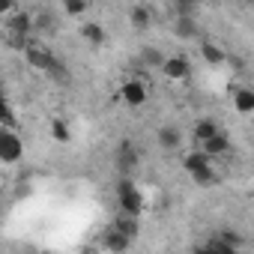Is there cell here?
Segmentation results:
<instances>
[{
    "label": "cell",
    "mask_w": 254,
    "mask_h": 254,
    "mask_svg": "<svg viewBox=\"0 0 254 254\" xmlns=\"http://www.w3.org/2000/svg\"><path fill=\"white\" fill-rule=\"evenodd\" d=\"M24 156V144L15 132V126H0V162L15 165Z\"/></svg>",
    "instance_id": "obj_1"
},
{
    "label": "cell",
    "mask_w": 254,
    "mask_h": 254,
    "mask_svg": "<svg viewBox=\"0 0 254 254\" xmlns=\"http://www.w3.org/2000/svg\"><path fill=\"white\" fill-rule=\"evenodd\" d=\"M117 200H120V209H123V212L138 215V212L144 209V197H141L138 186H135L129 177H123V180L117 183Z\"/></svg>",
    "instance_id": "obj_2"
},
{
    "label": "cell",
    "mask_w": 254,
    "mask_h": 254,
    "mask_svg": "<svg viewBox=\"0 0 254 254\" xmlns=\"http://www.w3.org/2000/svg\"><path fill=\"white\" fill-rule=\"evenodd\" d=\"M24 54H27V63H30L33 69H39V72H48V69L54 66V60H57V57H54L42 42H36V39H30V42H27Z\"/></svg>",
    "instance_id": "obj_3"
},
{
    "label": "cell",
    "mask_w": 254,
    "mask_h": 254,
    "mask_svg": "<svg viewBox=\"0 0 254 254\" xmlns=\"http://www.w3.org/2000/svg\"><path fill=\"white\" fill-rule=\"evenodd\" d=\"M120 96L129 108H141L147 102V87H144V81H126L120 87Z\"/></svg>",
    "instance_id": "obj_4"
},
{
    "label": "cell",
    "mask_w": 254,
    "mask_h": 254,
    "mask_svg": "<svg viewBox=\"0 0 254 254\" xmlns=\"http://www.w3.org/2000/svg\"><path fill=\"white\" fill-rule=\"evenodd\" d=\"M189 60L186 57H165L162 60V72H165V78L168 81H186L189 78Z\"/></svg>",
    "instance_id": "obj_5"
},
{
    "label": "cell",
    "mask_w": 254,
    "mask_h": 254,
    "mask_svg": "<svg viewBox=\"0 0 254 254\" xmlns=\"http://www.w3.org/2000/svg\"><path fill=\"white\" fill-rule=\"evenodd\" d=\"M200 150H203L209 159L224 156V153H230V138H227L224 132H215V135H209L206 141H200Z\"/></svg>",
    "instance_id": "obj_6"
},
{
    "label": "cell",
    "mask_w": 254,
    "mask_h": 254,
    "mask_svg": "<svg viewBox=\"0 0 254 254\" xmlns=\"http://www.w3.org/2000/svg\"><path fill=\"white\" fill-rule=\"evenodd\" d=\"M6 27H9V33H27V36H30V30H33V15L15 9V12H9Z\"/></svg>",
    "instance_id": "obj_7"
},
{
    "label": "cell",
    "mask_w": 254,
    "mask_h": 254,
    "mask_svg": "<svg viewBox=\"0 0 254 254\" xmlns=\"http://www.w3.org/2000/svg\"><path fill=\"white\" fill-rule=\"evenodd\" d=\"M135 165H138V153L132 150V144H123L120 153H117V168H120L123 174H132Z\"/></svg>",
    "instance_id": "obj_8"
},
{
    "label": "cell",
    "mask_w": 254,
    "mask_h": 254,
    "mask_svg": "<svg viewBox=\"0 0 254 254\" xmlns=\"http://www.w3.org/2000/svg\"><path fill=\"white\" fill-rule=\"evenodd\" d=\"M102 245H105V248H111V251H126V248H129V245H132V239H129V236H126V233H120L117 227H111V230L105 233V239H102Z\"/></svg>",
    "instance_id": "obj_9"
},
{
    "label": "cell",
    "mask_w": 254,
    "mask_h": 254,
    "mask_svg": "<svg viewBox=\"0 0 254 254\" xmlns=\"http://www.w3.org/2000/svg\"><path fill=\"white\" fill-rule=\"evenodd\" d=\"M159 144L165 150H177L183 144V132L177 129V126H165V129H159Z\"/></svg>",
    "instance_id": "obj_10"
},
{
    "label": "cell",
    "mask_w": 254,
    "mask_h": 254,
    "mask_svg": "<svg viewBox=\"0 0 254 254\" xmlns=\"http://www.w3.org/2000/svg\"><path fill=\"white\" fill-rule=\"evenodd\" d=\"M233 108H236L239 114H251V111H254V93H251L248 87H239V90L233 93Z\"/></svg>",
    "instance_id": "obj_11"
},
{
    "label": "cell",
    "mask_w": 254,
    "mask_h": 254,
    "mask_svg": "<svg viewBox=\"0 0 254 254\" xmlns=\"http://www.w3.org/2000/svg\"><path fill=\"white\" fill-rule=\"evenodd\" d=\"M120 233H126L129 239H135L138 236V215H132V212H123L120 218H117V224H114Z\"/></svg>",
    "instance_id": "obj_12"
},
{
    "label": "cell",
    "mask_w": 254,
    "mask_h": 254,
    "mask_svg": "<svg viewBox=\"0 0 254 254\" xmlns=\"http://www.w3.org/2000/svg\"><path fill=\"white\" fill-rule=\"evenodd\" d=\"M209 162H212V159H209L203 150H191V153H186V156H183V168H186L189 174H191V171H197V168H203V165H209Z\"/></svg>",
    "instance_id": "obj_13"
},
{
    "label": "cell",
    "mask_w": 254,
    "mask_h": 254,
    "mask_svg": "<svg viewBox=\"0 0 254 254\" xmlns=\"http://www.w3.org/2000/svg\"><path fill=\"white\" fill-rule=\"evenodd\" d=\"M200 54H203V60L212 63V66L224 63V51H221L218 45H212V42H203V45H200Z\"/></svg>",
    "instance_id": "obj_14"
},
{
    "label": "cell",
    "mask_w": 254,
    "mask_h": 254,
    "mask_svg": "<svg viewBox=\"0 0 254 254\" xmlns=\"http://www.w3.org/2000/svg\"><path fill=\"white\" fill-rule=\"evenodd\" d=\"M191 180L197 183V186H215V171H212V165H203V168H197V171H191Z\"/></svg>",
    "instance_id": "obj_15"
},
{
    "label": "cell",
    "mask_w": 254,
    "mask_h": 254,
    "mask_svg": "<svg viewBox=\"0 0 254 254\" xmlns=\"http://www.w3.org/2000/svg\"><path fill=\"white\" fill-rule=\"evenodd\" d=\"M87 9H90V0H63V12L72 18H81Z\"/></svg>",
    "instance_id": "obj_16"
},
{
    "label": "cell",
    "mask_w": 254,
    "mask_h": 254,
    "mask_svg": "<svg viewBox=\"0 0 254 254\" xmlns=\"http://www.w3.org/2000/svg\"><path fill=\"white\" fill-rule=\"evenodd\" d=\"M129 18H132V24L138 27V30H144V27H150V9L147 6H132V12H129Z\"/></svg>",
    "instance_id": "obj_17"
},
{
    "label": "cell",
    "mask_w": 254,
    "mask_h": 254,
    "mask_svg": "<svg viewBox=\"0 0 254 254\" xmlns=\"http://www.w3.org/2000/svg\"><path fill=\"white\" fill-rule=\"evenodd\" d=\"M81 33H84V39H87L90 45H102V42H105V30H102L99 24H93V21H87Z\"/></svg>",
    "instance_id": "obj_18"
},
{
    "label": "cell",
    "mask_w": 254,
    "mask_h": 254,
    "mask_svg": "<svg viewBox=\"0 0 254 254\" xmlns=\"http://www.w3.org/2000/svg\"><path fill=\"white\" fill-rule=\"evenodd\" d=\"M215 132H218V126H215L212 120H200V123L194 126V141L200 144V141H206V138H209V135H215Z\"/></svg>",
    "instance_id": "obj_19"
},
{
    "label": "cell",
    "mask_w": 254,
    "mask_h": 254,
    "mask_svg": "<svg viewBox=\"0 0 254 254\" xmlns=\"http://www.w3.org/2000/svg\"><path fill=\"white\" fill-rule=\"evenodd\" d=\"M51 138L60 141V144H66V141L72 138V135H69V126H66L63 120H54V123H51Z\"/></svg>",
    "instance_id": "obj_20"
},
{
    "label": "cell",
    "mask_w": 254,
    "mask_h": 254,
    "mask_svg": "<svg viewBox=\"0 0 254 254\" xmlns=\"http://www.w3.org/2000/svg\"><path fill=\"white\" fill-rule=\"evenodd\" d=\"M177 30H180L183 36H194V33H197V27H194V18H191V15H180V21H177Z\"/></svg>",
    "instance_id": "obj_21"
},
{
    "label": "cell",
    "mask_w": 254,
    "mask_h": 254,
    "mask_svg": "<svg viewBox=\"0 0 254 254\" xmlns=\"http://www.w3.org/2000/svg\"><path fill=\"white\" fill-rule=\"evenodd\" d=\"M0 126H15V114H12V108L6 105L3 96H0Z\"/></svg>",
    "instance_id": "obj_22"
},
{
    "label": "cell",
    "mask_w": 254,
    "mask_h": 254,
    "mask_svg": "<svg viewBox=\"0 0 254 254\" xmlns=\"http://www.w3.org/2000/svg\"><path fill=\"white\" fill-rule=\"evenodd\" d=\"M6 42H9V48L24 51V48H27V42H30V36H27V33H9V36H6Z\"/></svg>",
    "instance_id": "obj_23"
},
{
    "label": "cell",
    "mask_w": 254,
    "mask_h": 254,
    "mask_svg": "<svg viewBox=\"0 0 254 254\" xmlns=\"http://www.w3.org/2000/svg\"><path fill=\"white\" fill-rule=\"evenodd\" d=\"M141 60H144V63H150V66H162V60H165V54H162L159 48H144V54H141Z\"/></svg>",
    "instance_id": "obj_24"
},
{
    "label": "cell",
    "mask_w": 254,
    "mask_h": 254,
    "mask_svg": "<svg viewBox=\"0 0 254 254\" xmlns=\"http://www.w3.org/2000/svg\"><path fill=\"white\" fill-rule=\"evenodd\" d=\"M174 3L180 6V15H189V9L194 6V0H174Z\"/></svg>",
    "instance_id": "obj_25"
},
{
    "label": "cell",
    "mask_w": 254,
    "mask_h": 254,
    "mask_svg": "<svg viewBox=\"0 0 254 254\" xmlns=\"http://www.w3.org/2000/svg\"><path fill=\"white\" fill-rule=\"evenodd\" d=\"M12 6H15L12 0H0V18H3V15H9V12H12Z\"/></svg>",
    "instance_id": "obj_26"
},
{
    "label": "cell",
    "mask_w": 254,
    "mask_h": 254,
    "mask_svg": "<svg viewBox=\"0 0 254 254\" xmlns=\"http://www.w3.org/2000/svg\"><path fill=\"white\" fill-rule=\"evenodd\" d=\"M0 42H3V27H0Z\"/></svg>",
    "instance_id": "obj_27"
},
{
    "label": "cell",
    "mask_w": 254,
    "mask_h": 254,
    "mask_svg": "<svg viewBox=\"0 0 254 254\" xmlns=\"http://www.w3.org/2000/svg\"><path fill=\"white\" fill-rule=\"evenodd\" d=\"M0 96H3V93H0Z\"/></svg>",
    "instance_id": "obj_28"
}]
</instances>
